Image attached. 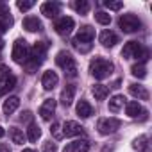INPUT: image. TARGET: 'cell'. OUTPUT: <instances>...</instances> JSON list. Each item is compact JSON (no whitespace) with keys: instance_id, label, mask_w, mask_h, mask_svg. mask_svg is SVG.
<instances>
[{"instance_id":"obj_14","label":"cell","mask_w":152,"mask_h":152,"mask_svg":"<svg viewBox=\"0 0 152 152\" xmlns=\"http://www.w3.org/2000/svg\"><path fill=\"white\" fill-rule=\"evenodd\" d=\"M73 97H75V86L73 84H68L63 91H61V97H59V100H61V104L64 106V107H68V106H72V102H73Z\"/></svg>"},{"instance_id":"obj_13","label":"cell","mask_w":152,"mask_h":152,"mask_svg":"<svg viewBox=\"0 0 152 152\" xmlns=\"http://www.w3.org/2000/svg\"><path fill=\"white\" fill-rule=\"evenodd\" d=\"M93 38H95V31H93L90 25H84V27L79 31V34L75 36L73 39H75V41H79V43H91Z\"/></svg>"},{"instance_id":"obj_15","label":"cell","mask_w":152,"mask_h":152,"mask_svg":"<svg viewBox=\"0 0 152 152\" xmlns=\"http://www.w3.org/2000/svg\"><path fill=\"white\" fill-rule=\"evenodd\" d=\"M90 150V141L86 140H79V141H73V143H68L64 147L63 152H88Z\"/></svg>"},{"instance_id":"obj_40","label":"cell","mask_w":152,"mask_h":152,"mask_svg":"<svg viewBox=\"0 0 152 152\" xmlns=\"http://www.w3.org/2000/svg\"><path fill=\"white\" fill-rule=\"evenodd\" d=\"M4 134H6V129H4V127H2V125H0V138H2V136H4Z\"/></svg>"},{"instance_id":"obj_26","label":"cell","mask_w":152,"mask_h":152,"mask_svg":"<svg viewBox=\"0 0 152 152\" xmlns=\"http://www.w3.org/2000/svg\"><path fill=\"white\" fill-rule=\"evenodd\" d=\"M131 73L134 75V77H138V79H143L145 75H147V68H145V64L138 63V64H132V68H131Z\"/></svg>"},{"instance_id":"obj_32","label":"cell","mask_w":152,"mask_h":152,"mask_svg":"<svg viewBox=\"0 0 152 152\" xmlns=\"http://www.w3.org/2000/svg\"><path fill=\"white\" fill-rule=\"evenodd\" d=\"M11 77V70L6 64H0V83H6Z\"/></svg>"},{"instance_id":"obj_18","label":"cell","mask_w":152,"mask_h":152,"mask_svg":"<svg viewBox=\"0 0 152 152\" xmlns=\"http://www.w3.org/2000/svg\"><path fill=\"white\" fill-rule=\"evenodd\" d=\"M129 93H131L132 97H136L138 100H148V91H147V88L141 86V84H131V86H129Z\"/></svg>"},{"instance_id":"obj_28","label":"cell","mask_w":152,"mask_h":152,"mask_svg":"<svg viewBox=\"0 0 152 152\" xmlns=\"http://www.w3.org/2000/svg\"><path fill=\"white\" fill-rule=\"evenodd\" d=\"M73 7H75V11H77V13L86 15V13L90 11V2H88V0H75Z\"/></svg>"},{"instance_id":"obj_5","label":"cell","mask_w":152,"mask_h":152,"mask_svg":"<svg viewBox=\"0 0 152 152\" xmlns=\"http://www.w3.org/2000/svg\"><path fill=\"white\" fill-rule=\"evenodd\" d=\"M97 129L100 134L107 136V134H113L120 129V120L118 118H113V116H107V118H100L99 124H97Z\"/></svg>"},{"instance_id":"obj_9","label":"cell","mask_w":152,"mask_h":152,"mask_svg":"<svg viewBox=\"0 0 152 152\" xmlns=\"http://www.w3.org/2000/svg\"><path fill=\"white\" fill-rule=\"evenodd\" d=\"M143 50V47L138 43V41H129V43H125L124 45V48H122V56L125 57V59H138V56H140V52Z\"/></svg>"},{"instance_id":"obj_30","label":"cell","mask_w":152,"mask_h":152,"mask_svg":"<svg viewBox=\"0 0 152 152\" xmlns=\"http://www.w3.org/2000/svg\"><path fill=\"white\" fill-rule=\"evenodd\" d=\"M95 20H97L100 25H109V23H111V15H107V13H104V11H99V13H95Z\"/></svg>"},{"instance_id":"obj_39","label":"cell","mask_w":152,"mask_h":152,"mask_svg":"<svg viewBox=\"0 0 152 152\" xmlns=\"http://www.w3.org/2000/svg\"><path fill=\"white\" fill-rule=\"evenodd\" d=\"M0 152H11L9 145H6V143H0Z\"/></svg>"},{"instance_id":"obj_34","label":"cell","mask_w":152,"mask_h":152,"mask_svg":"<svg viewBox=\"0 0 152 152\" xmlns=\"http://www.w3.org/2000/svg\"><path fill=\"white\" fill-rule=\"evenodd\" d=\"M11 25H13V18H11V16H9V18H4V20H0V34H4Z\"/></svg>"},{"instance_id":"obj_6","label":"cell","mask_w":152,"mask_h":152,"mask_svg":"<svg viewBox=\"0 0 152 152\" xmlns=\"http://www.w3.org/2000/svg\"><path fill=\"white\" fill-rule=\"evenodd\" d=\"M29 57V45L25 39H16L13 45V59L16 63H25Z\"/></svg>"},{"instance_id":"obj_43","label":"cell","mask_w":152,"mask_h":152,"mask_svg":"<svg viewBox=\"0 0 152 152\" xmlns=\"http://www.w3.org/2000/svg\"><path fill=\"white\" fill-rule=\"evenodd\" d=\"M22 152H34V150H32V148H23Z\"/></svg>"},{"instance_id":"obj_4","label":"cell","mask_w":152,"mask_h":152,"mask_svg":"<svg viewBox=\"0 0 152 152\" xmlns=\"http://www.w3.org/2000/svg\"><path fill=\"white\" fill-rule=\"evenodd\" d=\"M118 25L124 32L132 34V32H138L141 29V20L136 15H122L118 20Z\"/></svg>"},{"instance_id":"obj_29","label":"cell","mask_w":152,"mask_h":152,"mask_svg":"<svg viewBox=\"0 0 152 152\" xmlns=\"http://www.w3.org/2000/svg\"><path fill=\"white\" fill-rule=\"evenodd\" d=\"M72 45H73L75 50L81 52V54H88L91 50V47H93V43H79V41H75V39H72Z\"/></svg>"},{"instance_id":"obj_44","label":"cell","mask_w":152,"mask_h":152,"mask_svg":"<svg viewBox=\"0 0 152 152\" xmlns=\"http://www.w3.org/2000/svg\"><path fill=\"white\" fill-rule=\"evenodd\" d=\"M0 93H2V91H0Z\"/></svg>"},{"instance_id":"obj_41","label":"cell","mask_w":152,"mask_h":152,"mask_svg":"<svg viewBox=\"0 0 152 152\" xmlns=\"http://www.w3.org/2000/svg\"><path fill=\"white\" fill-rule=\"evenodd\" d=\"M4 43H6V41H4L2 38H0V50H2V48H4Z\"/></svg>"},{"instance_id":"obj_25","label":"cell","mask_w":152,"mask_h":152,"mask_svg":"<svg viewBox=\"0 0 152 152\" xmlns=\"http://www.w3.org/2000/svg\"><path fill=\"white\" fill-rule=\"evenodd\" d=\"M93 95H95L97 100H104V99L109 95V88L104 86V84H95V86H93Z\"/></svg>"},{"instance_id":"obj_31","label":"cell","mask_w":152,"mask_h":152,"mask_svg":"<svg viewBox=\"0 0 152 152\" xmlns=\"http://www.w3.org/2000/svg\"><path fill=\"white\" fill-rule=\"evenodd\" d=\"M16 6H18L20 11H29V9H32L36 6V2H34V0H18Z\"/></svg>"},{"instance_id":"obj_20","label":"cell","mask_w":152,"mask_h":152,"mask_svg":"<svg viewBox=\"0 0 152 152\" xmlns=\"http://www.w3.org/2000/svg\"><path fill=\"white\" fill-rule=\"evenodd\" d=\"M77 115H79L81 118H90V116L93 115L91 104H90L88 100H79V104H77Z\"/></svg>"},{"instance_id":"obj_24","label":"cell","mask_w":152,"mask_h":152,"mask_svg":"<svg viewBox=\"0 0 152 152\" xmlns=\"http://www.w3.org/2000/svg\"><path fill=\"white\" fill-rule=\"evenodd\" d=\"M27 138H29V141L36 143V141L41 138V129H39L36 124H31V125H29V129H27Z\"/></svg>"},{"instance_id":"obj_35","label":"cell","mask_w":152,"mask_h":152,"mask_svg":"<svg viewBox=\"0 0 152 152\" xmlns=\"http://www.w3.org/2000/svg\"><path fill=\"white\" fill-rule=\"evenodd\" d=\"M50 132L56 136V140H61V138H63V131H61V125H59L57 122H54V124H52V127H50Z\"/></svg>"},{"instance_id":"obj_27","label":"cell","mask_w":152,"mask_h":152,"mask_svg":"<svg viewBox=\"0 0 152 152\" xmlns=\"http://www.w3.org/2000/svg\"><path fill=\"white\" fill-rule=\"evenodd\" d=\"M132 148H136V150H147V148H148V138H147V136L136 138V140L132 141Z\"/></svg>"},{"instance_id":"obj_7","label":"cell","mask_w":152,"mask_h":152,"mask_svg":"<svg viewBox=\"0 0 152 152\" xmlns=\"http://www.w3.org/2000/svg\"><path fill=\"white\" fill-rule=\"evenodd\" d=\"M73 25H75V22H73V18H72V16H63V18H59V20L54 23V29H56V32H57V34L66 36V34H70V32H72Z\"/></svg>"},{"instance_id":"obj_22","label":"cell","mask_w":152,"mask_h":152,"mask_svg":"<svg viewBox=\"0 0 152 152\" xmlns=\"http://www.w3.org/2000/svg\"><path fill=\"white\" fill-rule=\"evenodd\" d=\"M124 104H125V97L124 95H115L109 100V111L111 113H116V111H120L124 107Z\"/></svg>"},{"instance_id":"obj_16","label":"cell","mask_w":152,"mask_h":152,"mask_svg":"<svg viewBox=\"0 0 152 152\" xmlns=\"http://www.w3.org/2000/svg\"><path fill=\"white\" fill-rule=\"evenodd\" d=\"M23 29L29 31V32H36V31H41L43 25H41V22H39L38 16H27L23 20Z\"/></svg>"},{"instance_id":"obj_2","label":"cell","mask_w":152,"mask_h":152,"mask_svg":"<svg viewBox=\"0 0 152 152\" xmlns=\"http://www.w3.org/2000/svg\"><path fill=\"white\" fill-rule=\"evenodd\" d=\"M113 70H115V64L111 61L104 59V57H95L90 63V73L93 75L95 79H99V81L109 77V75L113 73Z\"/></svg>"},{"instance_id":"obj_3","label":"cell","mask_w":152,"mask_h":152,"mask_svg":"<svg viewBox=\"0 0 152 152\" xmlns=\"http://www.w3.org/2000/svg\"><path fill=\"white\" fill-rule=\"evenodd\" d=\"M56 63H57L59 68L64 70V73L70 75V77H75V75H77V64H75V59L72 57L70 52L61 50V52L56 56Z\"/></svg>"},{"instance_id":"obj_23","label":"cell","mask_w":152,"mask_h":152,"mask_svg":"<svg viewBox=\"0 0 152 152\" xmlns=\"http://www.w3.org/2000/svg\"><path fill=\"white\" fill-rule=\"evenodd\" d=\"M9 136H11L13 143H16V145H23L25 143V134L18 127H9Z\"/></svg>"},{"instance_id":"obj_33","label":"cell","mask_w":152,"mask_h":152,"mask_svg":"<svg viewBox=\"0 0 152 152\" xmlns=\"http://www.w3.org/2000/svg\"><path fill=\"white\" fill-rule=\"evenodd\" d=\"M104 6L109 9V11H120L124 7V2H113V0H106Z\"/></svg>"},{"instance_id":"obj_17","label":"cell","mask_w":152,"mask_h":152,"mask_svg":"<svg viewBox=\"0 0 152 152\" xmlns=\"http://www.w3.org/2000/svg\"><path fill=\"white\" fill-rule=\"evenodd\" d=\"M100 43L104 47H115L118 43V36L113 31H102L100 32Z\"/></svg>"},{"instance_id":"obj_42","label":"cell","mask_w":152,"mask_h":152,"mask_svg":"<svg viewBox=\"0 0 152 152\" xmlns=\"http://www.w3.org/2000/svg\"><path fill=\"white\" fill-rule=\"evenodd\" d=\"M102 152H111V148H109V147H104V150H102Z\"/></svg>"},{"instance_id":"obj_36","label":"cell","mask_w":152,"mask_h":152,"mask_svg":"<svg viewBox=\"0 0 152 152\" xmlns=\"http://www.w3.org/2000/svg\"><path fill=\"white\" fill-rule=\"evenodd\" d=\"M15 86H16V77H15V75H11V77L6 81V88H4V90H0V91H2V93H6V91L13 90Z\"/></svg>"},{"instance_id":"obj_8","label":"cell","mask_w":152,"mask_h":152,"mask_svg":"<svg viewBox=\"0 0 152 152\" xmlns=\"http://www.w3.org/2000/svg\"><path fill=\"white\" fill-rule=\"evenodd\" d=\"M84 134V127L77 122H73V120H68L63 124V136L66 138H72V136H81Z\"/></svg>"},{"instance_id":"obj_19","label":"cell","mask_w":152,"mask_h":152,"mask_svg":"<svg viewBox=\"0 0 152 152\" xmlns=\"http://www.w3.org/2000/svg\"><path fill=\"white\" fill-rule=\"evenodd\" d=\"M18 106H20V99H18V97H7V99L4 100L2 109H4L6 115H13V113L18 109Z\"/></svg>"},{"instance_id":"obj_11","label":"cell","mask_w":152,"mask_h":152,"mask_svg":"<svg viewBox=\"0 0 152 152\" xmlns=\"http://www.w3.org/2000/svg\"><path fill=\"white\" fill-rule=\"evenodd\" d=\"M54 111H56V100H54V99H47V100L41 104V107H39V116L48 122V120L52 118Z\"/></svg>"},{"instance_id":"obj_12","label":"cell","mask_w":152,"mask_h":152,"mask_svg":"<svg viewBox=\"0 0 152 152\" xmlns=\"http://www.w3.org/2000/svg\"><path fill=\"white\" fill-rule=\"evenodd\" d=\"M41 15L43 16H47V18H56L57 15H59V9H61V6L57 4V2H45V4H41Z\"/></svg>"},{"instance_id":"obj_21","label":"cell","mask_w":152,"mask_h":152,"mask_svg":"<svg viewBox=\"0 0 152 152\" xmlns=\"http://www.w3.org/2000/svg\"><path fill=\"white\" fill-rule=\"evenodd\" d=\"M125 113H127V116L136 118L140 113H143V107L140 106L138 100H131V102H125Z\"/></svg>"},{"instance_id":"obj_1","label":"cell","mask_w":152,"mask_h":152,"mask_svg":"<svg viewBox=\"0 0 152 152\" xmlns=\"http://www.w3.org/2000/svg\"><path fill=\"white\" fill-rule=\"evenodd\" d=\"M45 54H47V43L38 41V43L29 50V57H27V61L23 63L27 73H34V72L38 70V66H39V64L43 63V59H45Z\"/></svg>"},{"instance_id":"obj_10","label":"cell","mask_w":152,"mask_h":152,"mask_svg":"<svg viewBox=\"0 0 152 152\" xmlns=\"http://www.w3.org/2000/svg\"><path fill=\"white\" fill-rule=\"evenodd\" d=\"M59 83V77H57V73L52 72V70H47L43 72V77H41V86L45 90H54Z\"/></svg>"},{"instance_id":"obj_38","label":"cell","mask_w":152,"mask_h":152,"mask_svg":"<svg viewBox=\"0 0 152 152\" xmlns=\"http://www.w3.org/2000/svg\"><path fill=\"white\" fill-rule=\"evenodd\" d=\"M41 152H57V145L52 143V141H47V143L43 145V150H41Z\"/></svg>"},{"instance_id":"obj_37","label":"cell","mask_w":152,"mask_h":152,"mask_svg":"<svg viewBox=\"0 0 152 152\" xmlns=\"http://www.w3.org/2000/svg\"><path fill=\"white\" fill-rule=\"evenodd\" d=\"M9 6L7 4H4V2H0V16L2 18H9Z\"/></svg>"}]
</instances>
